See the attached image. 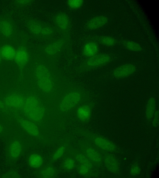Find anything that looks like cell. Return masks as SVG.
Listing matches in <instances>:
<instances>
[{"label": "cell", "instance_id": "obj_14", "mask_svg": "<svg viewBox=\"0 0 159 178\" xmlns=\"http://www.w3.org/2000/svg\"><path fill=\"white\" fill-rule=\"evenodd\" d=\"M22 145L18 141H15L11 143L9 146V155L12 158H16L20 155Z\"/></svg>", "mask_w": 159, "mask_h": 178}, {"label": "cell", "instance_id": "obj_36", "mask_svg": "<svg viewBox=\"0 0 159 178\" xmlns=\"http://www.w3.org/2000/svg\"><path fill=\"white\" fill-rule=\"evenodd\" d=\"M6 105L3 101L0 100V108L3 109L5 107Z\"/></svg>", "mask_w": 159, "mask_h": 178}, {"label": "cell", "instance_id": "obj_25", "mask_svg": "<svg viewBox=\"0 0 159 178\" xmlns=\"http://www.w3.org/2000/svg\"><path fill=\"white\" fill-rule=\"evenodd\" d=\"M55 171L51 167H48L43 170L41 172V175L43 177L50 178L54 175Z\"/></svg>", "mask_w": 159, "mask_h": 178}, {"label": "cell", "instance_id": "obj_28", "mask_svg": "<svg viewBox=\"0 0 159 178\" xmlns=\"http://www.w3.org/2000/svg\"><path fill=\"white\" fill-rule=\"evenodd\" d=\"M82 0H69L68 1L69 6L73 8H76L80 7L83 4Z\"/></svg>", "mask_w": 159, "mask_h": 178}, {"label": "cell", "instance_id": "obj_7", "mask_svg": "<svg viewBox=\"0 0 159 178\" xmlns=\"http://www.w3.org/2000/svg\"><path fill=\"white\" fill-rule=\"evenodd\" d=\"M136 70V67L133 64H127L115 68L112 71V75L116 78H123L133 74Z\"/></svg>", "mask_w": 159, "mask_h": 178}, {"label": "cell", "instance_id": "obj_5", "mask_svg": "<svg viewBox=\"0 0 159 178\" xmlns=\"http://www.w3.org/2000/svg\"><path fill=\"white\" fill-rule=\"evenodd\" d=\"M102 161L107 169L111 173L116 175L120 172L119 163L116 157L111 154L107 153L103 156Z\"/></svg>", "mask_w": 159, "mask_h": 178}, {"label": "cell", "instance_id": "obj_9", "mask_svg": "<svg viewBox=\"0 0 159 178\" xmlns=\"http://www.w3.org/2000/svg\"><path fill=\"white\" fill-rule=\"evenodd\" d=\"M111 59L109 55L107 54H102L95 55L90 57L87 61L88 66L91 67H95L108 62Z\"/></svg>", "mask_w": 159, "mask_h": 178}, {"label": "cell", "instance_id": "obj_2", "mask_svg": "<svg viewBox=\"0 0 159 178\" xmlns=\"http://www.w3.org/2000/svg\"><path fill=\"white\" fill-rule=\"evenodd\" d=\"M35 75L37 84L43 92L48 94L53 90L54 84L50 74L45 66L38 65L35 70Z\"/></svg>", "mask_w": 159, "mask_h": 178}, {"label": "cell", "instance_id": "obj_6", "mask_svg": "<svg viewBox=\"0 0 159 178\" xmlns=\"http://www.w3.org/2000/svg\"><path fill=\"white\" fill-rule=\"evenodd\" d=\"M25 99L21 94L13 92L6 96L3 102L5 105L8 107L17 108L23 106Z\"/></svg>", "mask_w": 159, "mask_h": 178}, {"label": "cell", "instance_id": "obj_30", "mask_svg": "<svg viewBox=\"0 0 159 178\" xmlns=\"http://www.w3.org/2000/svg\"><path fill=\"white\" fill-rule=\"evenodd\" d=\"M152 125L154 127H157L159 124V111L158 110L155 111L152 118Z\"/></svg>", "mask_w": 159, "mask_h": 178}, {"label": "cell", "instance_id": "obj_29", "mask_svg": "<svg viewBox=\"0 0 159 178\" xmlns=\"http://www.w3.org/2000/svg\"><path fill=\"white\" fill-rule=\"evenodd\" d=\"M64 166L65 168L68 170L72 169L75 166V162L71 158H68L65 161Z\"/></svg>", "mask_w": 159, "mask_h": 178}, {"label": "cell", "instance_id": "obj_18", "mask_svg": "<svg viewBox=\"0 0 159 178\" xmlns=\"http://www.w3.org/2000/svg\"><path fill=\"white\" fill-rule=\"evenodd\" d=\"M77 115L79 118L82 121H86L90 117L91 110L87 105H83L79 107L77 110Z\"/></svg>", "mask_w": 159, "mask_h": 178}, {"label": "cell", "instance_id": "obj_24", "mask_svg": "<svg viewBox=\"0 0 159 178\" xmlns=\"http://www.w3.org/2000/svg\"><path fill=\"white\" fill-rule=\"evenodd\" d=\"M76 160L82 164L86 165L91 168L92 164L89 159L82 154H78L75 157Z\"/></svg>", "mask_w": 159, "mask_h": 178}, {"label": "cell", "instance_id": "obj_11", "mask_svg": "<svg viewBox=\"0 0 159 178\" xmlns=\"http://www.w3.org/2000/svg\"><path fill=\"white\" fill-rule=\"evenodd\" d=\"M107 17L104 15L96 16L91 19L88 23L87 27L90 29H95L103 27L108 22Z\"/></svg>", "mask_w": 159, "mask_h": 178}, {"label": "cell", "instance_id": "obj_13", "mask_svg": "<svg viewBox=\"0 0 159 178\" xmlns=\"http://www.w3.org/2000/svg\"><path fill=\"white\" fill-rule=\"evenodd\" d=\"M156 101L153 97L150 98L148 100L146 107L145 117L148 121L152 119L155 112Z\"/></svg>", "mask_w": 159, "mask_h": 178}, {"label": "cell", "instance_id": "obj_16", "mask_svg": "<svg viewBox=\"0 0 159 178\" xmlns=\"http://www.w3.org/2000/svg\"><path fill=\"white\" fill-rule=\"evenodd\" d=\"M0 32L6 37L11 36L13 32V28L10 22L4 20L0 21Z\"/></svg>", "mask_w": 159, "mask_h": 178}, {"label": "cell", "instance_id": "obj_1", "mask_svg": "<svg viewBox=\"0 0 159 178\" xmlns=\"http://www.w3.org/2000/svg\"><path fill=\"white\" fill-rule=\"evenodd\" d=\"M23 106L25 115L33 121H39L44 115V109L38 99L34 95L28 96L25 99Z\"/></svg>", "mask_w": 159, "mask_h": 178}, {"label": "cell", "instance_id": "obj_23", "mask_svg": "<svg viewBox=\"0 0 159 178\" xmlns=\"http://www.w3.org/2000/svg\"><path fill=\"white\" fill-rule=\"evenodd\" d=\"M125 47L129 50L135 51H140L142 50L141 45L138 43L131 40H127L124 42Z\"/></svg>", "mask_w": 159, "mask_h": 178}, {"label": "cell", "instance_id": "obj_21", "mask_svg": "<svg viewBox=\"0 0 159 178\" xmlns=\"http://www.w3.org/2000/svg\"><path fill=\"white\" fill-rule=\"evenodd\" d=\"M29 163L32 167L37 168L41 166L43 163V159L39 155L33 154L29 159Z\"/></svg>", "mask_w": 159, "mask_h": 178}, {"label": "cell", "instance_id": "obj_20", "mask_svg": "<svg viewBox=\"0 0 159 178\" xmlns=\"http://www.w3.org/2000/svg\"><path fill=\"white\" fill-rule=\"evenodd\" d=\"M56 21L58 26L62 29H65L68 26V18L67 16L64 13L58 15L56 17Z\"/></svg>", "mask_w": 159, "mask_h": 178}, {"label": "cell", "instance_id": "obj_4", "mask_svg": "<svg viewBox=\"0 0 159 178\" xmlns=\"http://www.w3.org/2000/svg\"><path fill=\"white\" fill-rule=\"evenodd\" d=\"M29 58V54L26 49L23 46H20L16 51L14 59L19 69L21 79L23 76V70L27 64Z\"/></svg>", "mask_w": 159, "mask_h": 178}, {"label": "cell", "instance_id": "obj_19", "mask_svg": "<svg viewBox=\"0 0 159 178\" xmlns=\"http://www.w3.org/2000/svg\"><path fill=\"white\" fill-rule=\"evenodd\" d=\"M98 49V46L96 44L92 42H89L84 46L83 53L85 56L91 57L96 55Z\"/></svg>", "mask_w": 159, "mask_h": 178}, {"label": "cell", "instance_id": "obj_22", "mask_svg": "<svg viewBox=\"0 0 159 178\" xmlns=\"http://www.w3.org/2000/svg\"><path fill=\"white\" fill-rule=\"evenodd\" d=\"M28 26L29 30L33 33L35 34L40 33L42 26L38 22L30 20L29 22Z\"/></svg>", "mask_w": 159, "mask_h": 178}, {"label": "cell", "instance_id": "obj_35", "mask_svg": "<svg viewBox=\"0 0 159 178\" xmlns=\"http://www.w3.org/2000/svg\"><path fill=\"white\" fill-rule=\"evenodd\" d=\"M30 1L29 0H17L15 1L17 4L19 5H24L29 3Z\"/></svg>", "mask_w": 159, "mask_h": 178}, {"label": "cell", "instance_id": "obj_17", "mask_svg": "<svg viewBox=\"0 0 159 178\" xmlns=\"http://www.w3.org/2000/svg\"><path fill=\"white\" fill-rule=\"evenodd\" d=\"M63 44V42L61 40L55 42L46 46L45 49V51L48 55H54L60 51Z\"/></svg>", "mask_w": 159, "mask_h": 178}, {"label": "cell", "instance_id": "obj_8", "mask_svg": "<svg viewBox=\"0 0 159 178\" xmlns=\"http://www.w3.org/2000/svg\"><path fill=\"white\" fill-rule=\"evenodd\" d=\"M93 142L97 146L103 150L109 152L116 150V146L113 143L101 136H96Z\"/></svg>", "mask_w": 159, "mask_h": 178}, {"label": "cell", "instance_id": "obj_27", "mask_svg": "<svg viewBox=\"0 0 159 178\" xmlns=\"http://www.w3.org/2000/svg\"><path fill=\"white\" fill-rule=\"evenodd\" d=\"M65 150L64 146H62L59 148L53 156V160H56L60 158L63 154Z\"/></svg>", "mask_w": 159, "mask_h": 178}, {"label": "cell", "instance_id": "obj_38", "mask_svg": "<svg viewBox=\"0 0 159 178\" xmlns=\"http://www.w3.org/2000/svg\"><path fill=\"white\" fill-rule=\"evenodd\" d=\"M3 127L0 124V133H1L3 131Z\"/></svg>", "mask_w": 159, "mask_h": 178}, {"label": "cell", "instance_id": "obj_33", "mask_svg": "<svg viewBox=\"0 0 159 178\" xmlns=\"http://www.w3.org/2000/svg\"><path fill=\"white\" fill-rule=\"evenodd\" d=\"M52 32V30L49 28L47 27H42L41 33L43 35H49Z\"/></svg>", "mask_w": 159, "mask_h": 178}, {"label": "cell", "instance_id": "obj_34", "mask_svg": "<svg viewBox=\"0 0 159 178\" xmlns=\"http://www.w3.org/2000/svg\"><path fill=\"white\" fill-rule=\"evenodd\" d=\"M5 177H18V174L14 171L10 172L5 175Z\"/></svg>", "mask_w": 159, "mask_h": 178}, {"label": "cell", "instance_id": "obj_10", "mask_svg": "<svg viewBox=\"0 0 159 178\" xmlns=\"http://www.w3.org/2000/svg\"><path fill=\"white\" fill-rule=\"evenodd\" d=\"M18 122L21 127L30 135L34 136L39 135V132L38 127L31 121L20 118L18 120Z\"/></svg>", "mask_w": 159, "mask_h": 178}, {"label": "cell", "instance_id": "obj_12", "mask_svg": "<svg viewBox=\"0 0 159 178\" xmlns=\"http://www.w3.org/2000/svg\"><path fill=\"white\" fill-rule=\"evenodd\" d=\"M88 157L92 161L101 166L103 163L102 155L93 148H89L86 151Z\"/></svg>", "mask_w": 159, "mask_h": 178}, {"label": "cell", "instance_id": "obj_3", "mask_svg": "<svg viewBox=\"0 0 159 178\" xmlns=\"http://www.w3.org/2000/svg\"><path fill=\"white\" fill-rule=\"evenodd\" d=\"M81 95L78 92H70L66 95L61 100L59 105L60 110L66 112L75 106L80 101Z\"/></svg>", "mask_w": 159, "mask_h": 178}, {"label": "cell", "instance_id": "obj_37", "mask_svg": "<svg viewBox=\"0 0 159 178\" xmlns=\"http://www.w3.org/2000/svg\"><path fill=\"white\" fill-rule=\"evenodd\" d=\"M2 54H1V49H0V65L1 63V62H2Z\"/></svg>", "mask_w": 159, "mask_h": 178}, {"label": "cell", "instance_id": "obj_26", "mask_svg": "<svg viewBox=\"0 0 159 178\" xmlns=\"http://www.w3.org/2000/svg\"><path fill=\"white\" fill-rule=\"evenodd\" d=\"M101 42L103 44L109 46L114 45L115 43L114 39L111 37L104 36L101 38Z\"/></svg>", "mask_w": 159, "mask_h": 178}, {"label": "cell", "instance_id": "obj_31", "mask_svg": "<svg viewBox=\"0 0 159 178\" xmlns=\"http://www.w3.org/2000/svg\"><path fill=\"white\" fill-rule=\"evenodd\" d=\"M91 168L86 165L81 164L79 168V172L81 175H85L88 173Z\"/></svg>", "mask_w": 159, "mask_h": 178}, {"label": "cell", "instance_id": "obj_32", "mask_svg": "<svg viewBox=\"0 0 159 178\" xmlns=\"http://www.w3.org/2000/svg\"><path fill=\"white\" fill-rule=\"evenodd\" d=\"M140 168L137 164H134L132 166L130 170V173L131 175L135 176L140 172Z\"/></svg>", "mask_w": 159, "mask_h": 178}, {"label": "cell", "instance_id": "obj_15", "mask_svg": "<svg viewBox=\"0 0 159 178\" xmlns=\"http://www.w3.org/2000/svg\"><path fill=\"white\" fill-rule=\"evenodd\" d=\"M2 57L7 61L14 59L16 51L14 48L9 45H5L1 49Z\"/></svg>", "mask_w": 159, "mask_h": 178}]
</instances>
